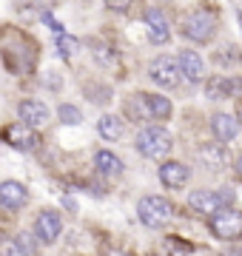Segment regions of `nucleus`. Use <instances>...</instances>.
Masks as SVG:
<instances>
[{
	"label": "nucleus",
	"instance_id": "nucleus-2",
	"mask_svg": "<svg viewBox=\"0 0 242 256\" xmlns=\"http://www.w3.org/2000/svg\"><path fill=\"white\" fill-rule=\"evenodd\" d=\"M171 148H174V140H171V134L166 128H160V126L142 128L137 134V151L142 156H148V160H162Z\"/></svg>",
	"mask_w": 242,
	"mask_h": 256
},
{
	"label": "nucleus",
	"instance_id": "nucleus-4",
	"mask_svg": "<svg viewBox=\"0 0 242 256\" xmlns=\"http://www.w3.org/2000/svg\"><path fill=\"white\" fill-rule=\"evenodd\" d=\"M208 228H211V234L216 239L236 242V239H242V210H236V208L216 210L214 216L208 220Z\"/></svg>",
	"mask_w": 242,
	"mask_h": 256
},
{
	"label": "nucleus",
	"instance_id": "nucleus-5",
	"mask_svg": "<svg viewBox=\"0 0 242 256\" xmlns=\"http://www.w3.org/2000/svg\"><path fill=\"white\" fill-rule=\"evenodd\" d=\"M180 74H182L180 60L166 57V54L154 57V60H151V66H148V77L157 82L160 88H177V86H180Z\"/></svg>",
	"mask_w": 242,
	"mask_h": 256
},
{
	"label": "nucleus",
	"instance_id": "nucleus-16",
	"mask_svg": "<svg viewBox=\"0 0 242 256\" xmlns=\"http://www.w3.org/2000/svg\"><path fill=\"white\" fill-rule=\"evenodd\" d=\"M196 154H200V160H202V162L208 165L211 171H220V168L225 165V160H228V154H225L222 142H205V146L200 148Z\"/></svg>",
	"mask_w": 242,
	"mask_h": 256
},
{
	"label": "nucleus",
	"instance_id": "nucleus-30",
	"mask_svg": "<svg viewBox=\"0 0 242 256\" xmlns=\"http://www.w3.org/2000/svg\"><path fill=\"white\" fill-rule=\"evenodd\" d=\"M225 256H242V250H231V254H225Z\"/></svg>",
	"mask_w": 242,
	"mask_h": 256
},
{
	"label": "nucleus",
	"instance_id": "nucleus-23",
	"mask_svg": "<svg viewBox=\"0 0 242 256\" xmlns=\"http://www.w3.org/2000/svg\"><path fill=\"white\" fill-rule=\"evenodd\" d=\"M57 46H60V54L63 57H72L77 52V40L74 37H66V34H57Z\"/></svg>",
	"mask_w": 242,
	"mask_h": 256
},
{
	"label": "nucleus",
	"instance_id": "nucleus-12",
	"mask_svg": "<svg viewBox=\"0 0 242 256\" xmlns=\"http://www.w3.org/2000/svg\"><path fill=\"white\" fill-rule=\"evenodd\" d=\"M211 131H214V137L220 140V142H231V140L240 134V120L220 111V114L211 117Z\"/></svg>",
	"mask_w": 242,
	"mask_h": 256
},
{
	"label": "nucleus",
	"instance_id": "nucleus-19",
	"mask_svg": "<svg viewBox=\"0 0 242 256\" xmlns=\"http://www.w3.org/2000/svg\"><path fill=\"white\" fill-rule=\"evenodd\" d=\"M97 128H100V137L106 140H120L122 137V120L117 114H102L97 120Z\"/></svg>",
	"mask_w": 242,
	"mask_h": 256
},
{
	"label": "nucleus",
	"instance_id": "nucleus-24",
	"mask_svg": "<svg viewBox=\"0 0 242 256\" xmlns=\"http://www.w3.org/2000/svg\"><path fill=\"white\" fill-rule=\"evenodd\" d=\"M18 245L23 248V254H26V256H32V254H34V248H38V245H34V239L28 236V234H20V236H18Z\"/></svg>",
	"mask_w": 242,
	"mask_h": 256
},
{
	"label": "nucleus",
	"instance_id": "nucleus-29",
	"mask_svg": "<svg viewBox=\"0 0 242 256\" xmlns=\"http://www.w3.org/2000/svg\"><path fill=\"white\" fill-rule=\"evenodd\" d=\"M234 168H236V176L242 180V154H240V160H236V165H234Z\"/></svg>",
	"mask_w": 242,
	"mask_h": 256
},
{
	"label": "nucleus",
	"instance_id": "nucleus-17",
	"mask_svg": "<svg viewBox=\"0 0 242 256\" xmlns=\"http://www.w3.org/2000/svg\"><path fill=\"white\" fill-rule=\"evenodd\" d=\"M94 165H97V171H100V174H106V176L122 174L120 156H114L112 151H97V156H94Z\"/></svg>",
	"mask_w": 242,
	"mask_h": 256
},
{
	"label": "nucleus",
	"instance_id": "nucleus-8",
	"mask_svg": "<svg viewBox=\"0 0 242 256\" xmlns=\"http://www.w3.org/2000/svg\"><path fill=\"white\" fill-rule=\"evenodd\" d=\"M60 230H63V220H60L57 210H43V214H38V220H34V234H38L40 242H46V245L57 242Z\"/></svg>",
	"mask_w": 242,
	"mask_h": 256
},
{
	"label": "nucleus",
	"instance_id": "nucleus-27",
	"mask_svg": "<svg viewBox=\"0 0 242 256\" xmlns=\"http://www.w3.org/2000/svg\"><path fill=\"white\" fill-rule=\"evenodd\" d=\"M234 82V97H242V77H231Z\"/></svg>",
	"mask_w": 242,
	"mask_h": 256
},
{
	"label": "nucleus",
	"instance_id": "nucleus-18",
	"mask_svg": "<svg viewBox=\"0 0 242 256\" xmlns=\"http://www.w3.org/2000/svg\"><path fill=\"white\" fill-rule=\"evenodd\" d=\"M92 54H94V60H97L100 66H106V68L117 66V48H114L112 43H106V40H94Z\"/></svg>",
	"mask_w": 242,
	"mask_h": 256
},
{
	"label": "nucleus",
	"instance_id": "nucleus-28",
	"mask_svg": "<svg viewBox=\"0 0 242 256\" xmlns=\"http://www.w3.org/2000/svg\"><path fill=\"white\" fill-rule=\"evenodd\" d=\"M106 256H134V254H128V250H122V248H114V250H108Z\"/></svg>",
	"mask_w": 242,
	"mask_h": 256
},
{
	"label": "nucleus",
	"instance_id": "nucleus-6",
	"mask_svg": "<svg viewBox=\"0 0 242 256\" xmlns=\"http://www.w3.org/2000/svg\"><path fill=\"white\" fill-rule=\"evenodd\" d=\"M234 194L225 191V194H214V191H194L188 196V208L196 210V214H205V216H214L216 210H222V205L231 200Z\"/></svg>",
	"mask_w": 242,
	"mask_h": 256
},
{
	"label": "nucleus",
	"instance_id": "nucleus-9",
	"mask_svg": "<svg viewBox=\"0 0 242 256\" xmlns=\"http://www.w3.org/2000/svg\"><path fill=\"white\" fill-rule=\"evenodd\" d=\"M18 114H20V122H26L28 128H43L52 117L46 102H38V100H23L18 106Z\"/></svg>",
	"mask_w": 242,
	"mask_h": 256
},
{
	"label": "nucleus",
	"instance_id": "nucleus-7",
	"mask_svg": "<svg viewBox=\"0 0 242 256\" xmlns=\"http://www.w3.org/2000/svg\"><path fill=\"white\" fill-rule=\"evenodd\" d=\"M3 140L18 151H34L40 142V137L34 134V128H28L26 122H12L3 128Z\"/></svg>",
	"mask_w": 242,
	"mask_h": 256
},
{
	"label": "nucleus",
	"instance_id": "nucleus-31",
	"mask_svg": "<svg viewBox=\"0 0 242 256\" xmlns=\"http://www.w3.org/2000/svg\"><path fill=\"white\" fill-rule=\"evenodd\" d=\"M236 117H240V120H242V102H240V108H236Z\"/></svg>",
	"mask_w": 242,
	"mask_h": 256
},
{
	"label": "nucleus",
	"instance_id": "nucleus-10",
	"mask_svg": "<svg viewBox=\"0 0 242 256\" xmlns=\"http://www.w3.org/2000/svg\"><path fill=\"white\" fill-rule=\"evenodd\" d=\"M146 28H148V40L154 46H166L171 40V28H168V20L160 9H148L146 12Z\"/></svg>",
	"mask_w": 242,
	"mask_h": 256
},
{
	"label": "nucleus",
	"instance_id": "nucleus-20",
	"mask_svg": "<svg viewBox=\"0 0 242 256\" xmlns=\"http://www.w3.org/2000/svg\"><path fill=\"white\" fill-rule=\"evenodd\" d=\"M148 108H151V117L160 120V122L171 117V100H168V97H160V94H148Z\"/></svg>",
	"mask_w": 242,
	"mask_h": 256
},
{
	"label": "nucleus",
	"instance_id": "nucleus-14",
	"mask_svg": "<svg viewBox=\"0 0 242 256\" xmlns=\"http://www.w3.org/2000/svg\"><path fill=\"white\" fill-rule=\"evenodd\" d=\"M160 182L166 188H182L188 182V168L182 162H162L160 165Z\"/></svg>",
	"mask_w": 242,
	"mask_h": 256
},
{
	"label": "nucleus",
	"instance_id": "nucleus-1",
	"mask_svg": "<svg viewBox=\"0 0 242 256\" xmlns=\"http://www.w3.org/2000/svg\"><path fill=\"white\" fill-rule=\"evenodd\" d=\"M216 28H220V18H216L214 9H191L182 18V34L188 40H194V43H211L216 34Z\"/></svg>",
	"mask_w": 242,
	"mask_h": 256
},
{
	"label": "nucleus",
	"instance_id": "nucleus-22",
	"mask_svg": "<svg viewBox=\"0 0 242 256\" xmlns=\"http://www.w3.org/2000/svg\"><path fill=\"white\" fill-rule=\"evenodd\" d=\"M216 63H231V66H240L242 63V57H240V48L236 46H225L220 48V54H216Z\"/></svg>",
	"mask_w": 242,
	"mask_h": 256
},
{
	"label": "nucleus",
	"instance_id": "nucleus-26",
	"mask_svg": "<svg viewBox=\"0 0 242 256\" xmlns=\"http://www.w3.org/2000/svg\"><path fill=\"white\" fill-rule=\"evenodd\" d=\"M106 6H108V9L112 12H128V6H131V0H106Z\"/></svg>",
	"mask_w": 242,
	"mask_h": 256
},
{
	"label": "nucleus",
	"instance_id": "nucleus-3",
	"mask_svg": "<svg viewBox=\"0 0 242 256\" xmlns=\"http://www.w3.org/2000/svg\"><path fill=\"white\" fill-rule=\"evenodd\" d=\"M137 214H140L142 225L148 228H162L174 220V205L166 200V196H142L137 202Z\"/></svg>",
	"mask_w": 242,
	"mask_h": 256
},
{
	"label": "nucleus",
	"instance_id": "nucleus-11",
	"mask_svg": "<svg viewBox=\"0 0 242 256\" xmlns=\"http://www.w3.org/2000/svg\"><path fill=\"white\" fill-rule=\"evenodd\" d=\"M28 200V191H26V185H20L14 182V180H6V182L0 185V205L6 210H18L23 208Z\"/></svg>",
	"mask_w": 242,
	"mask_h": 256
},
{
	"label": "nucleus",
	"instance_id": "nucleus-13",
	"mask_svg": "<svg viewBox=\"0 0 242 256\" xmlns=\"http://www.w3.org/2000/svg\"><path fill=\"white\" fill-rule=\"evenodd\" d=\"M180 68H182V74H186V80L188 82H200L205 80V63H202V57L196 54V52H180Z\"/></svg>",
	"mask_w": 242,
	"mask_h": 256
},
{
	"label": "nucleus",
	"instance_id": "nucleus-21",
	"mask_svg": "<svg viewBox=\"0 0 242 256\" xmlns=\"http://www.w3.org/2000/svg\"><path fill=\"white\" fill-rule=\"evenodd\" d=\"M57 114H60V122H63V126H80V122H83V114H80V108L68 106V102H63Z\"/></svg>",
	"mask_w": 242,
	"mask_h": 256
},
{
	"label": "nucleus",
	"instance_id": "nucleus-25",
	"mask_svg": "<svg viewBox=\"0 0 242 256\" xmlns=\"http://www.w3.org/2000/svg\"><path fill=\"white\" fill-rule=\"evenodd\" d=\"M3 256H26V254H23V248L14 239V242H3Z\"/></svg>",
	"mask_w": 242,
	"mask_h": 256
},
{
	"label": "nucleus",
	"instance_id": "nucleus-15",
	"mask_svg": "<svg viewBox=\"0 0 242 256\" xmlns=\"http://www.w3.org/2000/svg\"><path fill=\"white\" fill-rule=\"evenodd\" d=\"M205 94H208L211 100H228V97H234L231 77H222V74L208 77V80H205Z\"/></svg>",
	"mask_w": 242,
	"mask_h": 256
}]
</instances>
